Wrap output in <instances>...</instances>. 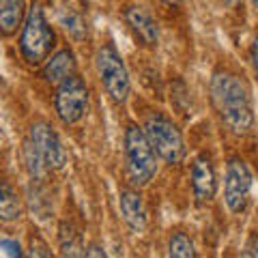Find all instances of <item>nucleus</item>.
I'll use <instances>...</instances> for the list:
<instances>
[{
	"mask_svg": "<svg viewBox=\"0 0 258 258\" xmlns=\"http://www.w3.org/2000/svg\"><path fill=\"white\" fill-rule=\"evenodd\" d=\"M211 101L222 123L235 136H245L254 127L252 97L245 82L232 71L220 69L211 78Z\"/></svg>",
	"mask_w": 258,
	"mask_h": 258,
	"instance_id": "obj_1",
	"label": "nucleus"
},
{
	"mask_svg": "<svg viewBox=\"0 0 258 258\" xmlns=\"http://www.w3.org/2000/svg\"><path fill=\"white\" fill-rule=\"evenodd\" d=\"M123 153H125V172L127 181L134 187H144L157 174V153L147 138L144 127L129 123L123 136Z\"/></svg>",
	"mask_w": 258,
	"mask_h": 258,
	"instance_id": "obj_2",
	"label": "nucleus"
},
{
	"mask_svg": "<svg viewBox=\"0 0 258 258\" xmlns=\"http://www.w3.org/2000/svg\"><path fill=\"white\" fill-rule=\"evenodd\" d=\"M20 54L30 67H39L52 56L56 47V32L45 18L43 7L35 3L28 9L20 32Z\"/></svg>",
	"mask_w": 258,
	"mask_h": 258,
	"instance_id": "obj_3",
	"label": "nucleus"
},
{
	"mask_svg": "<svg viewBox=\"0 0 258 258\" xmlns=\"http://www.w3.org/2000/svg\"><path fill=\"white\" fill-rule=\"evenodd\" d=\"M144 132H147V138L155 149L157 157L164 161L166 166H179L185 159V140L181 129L176 127V123L161 114V112H151L144 120Z\"/></svg>",
	"mask_w": 258,
	"mask_h": 258,
	"instance_id": "obj_4",
	"label": "nucleus"
},
{
	"mask_svg": "<svg viewBox=\"0 0 258 258\" xmlns=\"http://www.w3.org/2000/svg\"><path fill=\"white\" fill-rule=\"evenodd\" d=\"M97 64V74L103 84V91L108 93V97L118 106L129 99L132 93V80H129V71L125 67L123 56L118 54L114 43H103L95 56Z\"/></svg>",
	"mask_w": 258,
	"mask_h": 258,
	"instance_id": "obj_5",
	"label": "nucleus"
},
{
	"mask_svg": "<svg viewBox=\"0 0 258 258\" xmlns=\"http://www.w3.org/2000/svg\"><path fill=\"white\" fill-rule=\"evenodd\" d=\"M88 101H91V93H88V84L78 74L67 78L64 82L56 86L54 93V110L56 116L60 118L62 125H78L80 120L86 116Z\"/></svg>",
	"mask_w": 258,
	"mask_h": 258,
	"instance_id": "obj_6",
	"label": "nucleus"
},
{
	"mask_svg": "<svg viewBox=\"0 0 258 258\" xmlns=\"http://www.w3.org/2000/svg\"><path fill=\"white\" fill-rule=\"evenodd\" d=\"M252 172L241 157H230L224 174V203L230 213H243L252 198Z\"/></svg>",
	"mask_w": 258,
	"mask_h": 258,
	"instance_id": "obj_7",
	"label": "nucleus"
},
{
	"mask_svg": "<svg viewBox=\"0 0 258 258\" xmlns=\"http://www.w3.org/2000/svg\"><path fill=\"white\" fill-rule=\"evenodd\" d=\"M30 140L37 147V151L43 155L50 170H62L67 166V151H64L60 136L56 134L52 125L43 123V120L35 123L30 127Z\"/></svg>",
	"mask_w": 258,
	"mask_h": 258,
	"instance_id": "obj_8",
	"label": "nucleus"
},
{
	"mask_svg": "<svg viewBox=\"0 0 258 258\" xmlns=\"http://www.w3.org/2000/svg\"><path fill=\"white\" fill-rule=\"evenodd\" d=\"M189 181H191V191L198 203H211L215 191H217V176H215V166L209 153H200L191 161L189 170Z\"/></svg>",
	"mask_w": 258,
	"mask_h": 258,
	"instance_id": "obj_9",
	"label": "nucleus"
},
{
	"mask_svg": "<svg viewBox=\"0 0 258 258\" xmlns=\"http://www.w3.org/2000/svg\"><path fill=\"white\" fill-rule=\"evenodd\" d=\"M123 18H125V24L129 26V30L134 32V37L140 41V45L151 47V50L157 47L161 30H159V22L155 20V15L149 9H144L140 5H132L123 11Z\"/></svg>",
	"mask_w": 258,
	"mask_h": 258,
	"instance_id": "obj_10",
	"label": "nucleus"
},
{
	"mask_svg": "<svg viewBox=\"0 0 258 258\" xmlns=\"http://www.w3.org/2000/svg\"><path fill=\"white\" fill-rule=\"evenodd\" d=\"M118 205H120V215H123L125 224L129 226L132 232H144L149 226V213L144 207L142 194L138 189H123L118 196Z\"/></svg>",
	"mask_w": 258,
	"mask_h": 258,
	"instance_id": "obj_11",
	"label": "nucleus"
},
{
	"mask_svg": "<svg viewBox=\"0 0 258 258\" xmlns=\"http://www.w3.org/2000/svg\"><path fill=\"white\" fill-rule=\"evenodd\" d=\"M78 74V60L74 50L69 47H62L56 54H52L43 64H41V76L47 84H56L58 86L60 82H64L67 78Z\"/></svg>",
	"mask_w": 258,
	"mask_h": 258,
	"instance_id": "obj_12",
	"label": "nucleus"
},
{
	"mask_svg": "<svg viewBox=\"0 0 258 258\" xmlns=\"http://www.w3.org/2000/svg\"><path fill=\"white\" fill-rule=\"evenodd\" d=\"M26 15V0H0V32L5 37L15 35L24 26Z\"/></svg>",
	"mask_w": 258,
	"mask_h": 258,
	"instance_id": "obj_13",
	"label": "nucleus"
},
{
	"mask_svg": "<svg viewBox=\"0 0 258 258\" xmlns=\"http://www.w3.org/2000/svg\"><path fill=\"white\" fill-rule=\"evenodd\" d=\"M56 15H58V24L62 26V30L67 32L71 39H76V41H84V39L88 37V22H86L84 15L76 9V7L60 5L58 11H56Z\"/></svg>",
	"mask_w": 258,
	"mask_h": 258,
	"instance_id": "obj_14",
	"label": "nucleus"
},
{
	"mask_svg": "<svg viewBox=\"0 0 258 258\" xmlns=\"http://www.w3.org/2000/svg\"><path fill=\"white\" fill-rule=\"evenodd\" d=\"M58 247L62 256H86V245L82 241V232H80L74 224L62 222L58 226Z\"/></svg>",
	"mask_w": 258,
	"mask_h": 258,
	"instance_id": "obj_15",
	"label": "nucleus"
},
{
	"mask_svg": "<svg viewBox=\"0 0 258 258\" xmlns=\"http://www.w3.org/2000/svg\"><path fill=\"white\" fill-rule=\"evenodd\" d=\"M22 217V203L18 191L11 187L9 181H3V189H0V220L5 224H15Z\"/></svg>",
	"mask_w": 258,
	"mask_h": 258,
	"instance_id": "obj_16",
	"label": "nucleus"
},
{
	"mask_svg": "<svg viewBox=\"0 0 258 258\" xmlns=\"http://www.w3.org/2000/svg\"><path fill=\"white\" fill-rule=\"evenodd\" d=\"M24 161H26V170H28L32 181H43L47 176V172H50V166L45 164L43 155L37 151L32 140H28L24 144Z\"/></svg>",
	"mask_w": 258,
	"mask_h": 258,
	"instance_id": "obj_17",
	"label": "nucleus"
},
{
	"mask_svg": "<svg viewBox=\"0 0 258 258\" xmlns=\"http://www.w3.org/2000/svg\"><path fill=\"white\" fill-rule=\"evenodd\" d=\"M168 254L174 256V258H194L198 256L196 252V245H194V241L189 239V235H185V232H174L168 241Z\"/></svg>",
	"mask_w": 258,
	"mask_h": 258,
	"instance_id": "obj_18",
	"label": "nucleus"
},
{
	"mask_svg": "<svg viewBox=\"0 0 258 258\" xmlns=\"http://www.w3.org/2000/svg\"><path fill=\"white\" fill-rule=\"evenodd\" d=\"M0 249H3L5 256H11V258L24 256V249H22V245H20V241L9 239V237H3V239H0Z\"/></svg>",
	"mask_w": 258,
	"mask_h": 258,
	"instance_id": "obj_19",
	"label": "nucleus"
},
{
	"mask_svg": "<svg viewBox=\"0 0 258 258\" xmlns=\"http://www.w3.org/2000/svg\"><path fill=\"white\" fill-rule=\"evenodd\" d=\"M30 256H52L50 245L41 237H30Z\"/></svg>",
	"mask_w": 258,
	"mask_h": 258,
	"instance_id": "obj_20",
	"label": "nucleus"
},
{
	"mask_svg": "<svg viewBox=\"0 0 258 258\" xmlns=\"http://www.w3.org/2000/svg\"><path fill=\"white\" fill-rule=\"evenodd\" d=\"M249 58H252L254 74H256V78H258V37L252 41V47H249Z\"/></svg>",
	"mask_w": 258,
	"mask_h": 258,
	"instance_id": "obj_21",
	"label": "nucleus"
},
{
	"mask_svg": "<svg viewBox=\"0 0 258 258\" xmlns=\"http://www.w3.org/2000/svg\"><path fill=\"white\" fill-rule=\"evenodd\" d=\"M86 256H106V252L99 245H91V247H86Z\"/></svg>",
	"mask_w": 258,
	"mask_h": 258,
	"instance_id": "obj_22",
	"label": "nucleus"
},
{
	"mask_svg": "<svg viewBox=\"0 0 258 258\" xmlns=\"http://www.w3.org/2000/svg\"><path fill=\"white\" fill-rule=\"evenodd\" d=\"M222 3H224V5H228V7H235L239 0H222Z\"/></svg>",
	"mask_w": 258,
	"mask_h": 258,
	"instance_id": "obj_23",
	"label": "nucleus"
},
{
	"mask_svg": "<svg viewBox=\"0 0 258 258\" xmlns=\"http://www.w3.org/2000/svg\"><path fill=\"white\" fill-rule=\"evenodd\" d=\"M161 3H168V5H176V3H181V0H161Z\"/></svg>",
	"mask_w": 258,
	"mask_h": 258,
	"instance_id": "obj_24",
	"label": "nucleus"
},
{
	"mask_svg": "<svg viewBox=\"0 0 258 258\" xmlns=\"http://www.w3.org/2000/svg\"><path fill=\"white\" fill-rule=\"evenodd\" d=\"M252 3H254V7H256V9H258V0H252Z\"/></svg>",
	"mask_w": 258,
	"mask_h": 258,
	"instance_id": "obj_25",
	"label": "nucleus"
}]
</instances>
